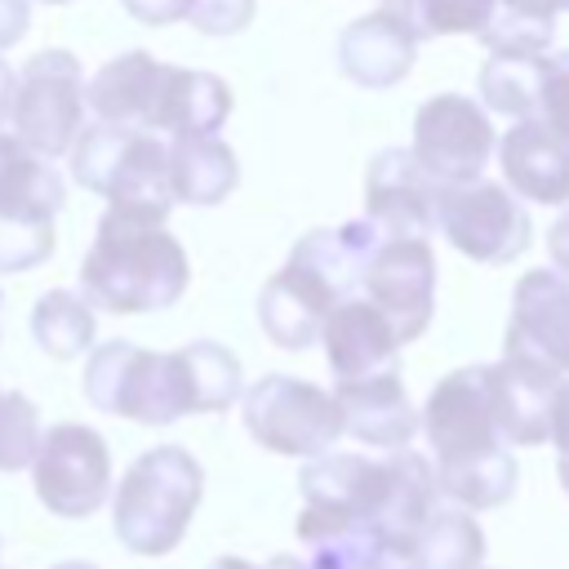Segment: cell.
Returning <instances> with one entry per match:
<instances>
[{"label":"cell","instance_id":"7402d4cb","mask_svg":"<svg viewBox=\"0 0 569 569\" xmlns=\"http://www.w3.org/2000/svg\"><path fill=\"white\" fill-rule=\"evenodd\" d=\"M387 236L369 222V218H351V222H338V227H316L307 231L289 258L307 262L311 271H320L342 298H356V284L365 280V267L369 258L378 253Z\"/></svg>","mask_w":569,"mask_h":569},{"label":"cell","instance_id":"d6986e66","mask_svg":"<svg viewBox=\"0 0 569 569\" xmlns=\"http://www.w3.org/2000/svg\"><path fill=\"white\" fill-rule=\"evenodd\" d=\"M231 116V84L213 71L196 67H164L156 107L147 120V133H169L173 138H218V129Z\"/></svg>","mask_w":569,"mask_h":569},{"label":"cell","instance_id":"4316f807","mask_svg":"<svg viewBox=\"0 0 569 569\" xmlns=\"http://www.w3.org/2000/svg\"><path fill=\"white\" fill-rule=\"evenodd\" d=\"M538 93H542V58H507V53L485 58L480 67L485 107L511 120H538Z\"/></svg>","mask_w":569,"mask_h":569},{"label":"cell","instance_id":"e0dca14e","mask_svg":"<svg viewBox=\"0 0 569 569\" xmlns=\"http://www.w3.org/2000/svg\"><path fill=\"white\" fill-rule=\"evenodd\" d=\"M418 58V31L396 9H373L356 18L338 40L342 76L365 89H391L413 71Z\"/></svg>","mask_w":569,"mask_h":569},{"label":"cell","instance_id":"74e56055","mask_svg":"<svg viewBox=\"0 0 569 569\" xmlns=\"http://www.w3.org/2000/svg\"><path fill=\"white\" fill-rule=\"evenodd\" d=\"M547 253H551V262H556L551 271L569 280V209L551 222V231H547Z\"/></svg>","mask_w":569,"mask_h":569},{"label":"cell","instance_id":"cb8c5ba5","mask_svg":"<svg viewBox=\"0 0 569 569\" xmlns=\"http://www.w3.org/2000/svg\"><path fill=\"white\" fill-rule=\"evenodd\" d=\"M409 569H485V529L471 511L436 507L409 551Z\"/></svg>","mask_w":569,"mask_h":569},{"label":"cell","instance_id":"9c48e42d","mask_svg":"<svg viewBox=\"0 0 569 569\" xmlns=\"http://www.w3.org/2000/svg\"><path fill=\"white\" fill-rule=\"evenodd\" d=\"M493 147H498V138H493V124H489L485 107H476L462 93H436L413 116V147H409V156L440 187L476 182L485 173Z\"/></svg>","mask_w":569,"mask_h":569},{"label":"cell","instance_id":"8992f818","mask_svg":"<svg viewBox=\"0 0 569 569\" xmlns=\"http://www.w3.org/2000/svg\"><path fill=\"white\" fill-rule=\"evenodd\" d=\"M13 138L53 160L71 151L84 129V67L71 49H40L27 58L9 102Z\"/></svg>","mask_w":569,"mask_h":569},{"label":"cell","instance_id":"83f0119b","mask_svg":"<svg viewBox=\"0 0 569 569\" xmlns=\"http://www.w3.org/2000/svg\"><path fill=\"white\" fill-rule=\"evenodd\" d=\"M129 138H133V129H120V124H84L80 138L71 142V178L84 191L107 196L120 173V160L129 151Z\"/></svg>","mask_w":569,"mask_h":569},{"label":"cell","instance_id":"f35d334b","mask_svg":"<svg viewBox=\"0 0 569 569\" xmlns=\"http://www.w3.org/2000/svg\"><path fill=\"white\" fill-rule=\"evenodd\" d=\"M13 84H18V76H13V67L0 58V124L9 120V102H13Z\"/></svg>","mask_w":569,"mask_h":569},{"label":"cell","instance_id":"836d02e7","mask_svg":"<svg viewBox=\"0 0 569 569\" xmlns=\"http://www.w3.org/2000/svg\"><path fill=\"white\" fill-rule=\"evenodd\" d=\"M556 445V476H560V489L569 493V378L560 382L556 391V409H551V440Z\"/></svg>","mask_w":569,"mask_h":569},{"label":"cell","instance_id":"8d00e7d4","mask_svg":"<svg viewBox=\"0 0 569 569\" xmlns=\"http://www.w3.org/2000/svg\"><path fill=\"white\" fill-rule=\"evenodd\" d=\"M498 9L520 13V18H538V22H556L569 9V0H498Z\"/></svg>","mask_w":569,"mask_h":569},{"label":"cell","instance_id":"e575fe53","mask_svg":"<svg viewBox=\"0 0 569 569\" xmlns=\"http://www.w3.org/2000/svg\"><path fill=\"white\" fill-rule=\"evenodd\" d=\"M124 9L138 22H147V27H169V22H182L187 18L191 0H124Z\"/></svg>","mask_w":569,"mask_h":569},{"label":"cell","instance_id":"1f68e13d","mask_svg":"<svg viewBox=\"0 0 569 569\" xmlns=\"http://www.w3.org/2000/svg\"><path fill=\"white\" fill-rule=\"evenodd\" d=\"M538 120L569 138V49L542 58V93H538Z\"/></svg>","mask_w":569,"mask_h":569},{"label":"cell","instance_id":"3957f363","mask_svg":"<svg viewBox=\"0 0 569 569\" xmlns=\"http://www.w3.org/2000/svg\"><path fill=\"white\" fill-rule=\"evenodd\" d=\"M204 498V467L182 445H156L111 489V529L133 556H169Z\"/></svg>","mask_w":569,"mask_h":569},{"label":"cell","instance_id":"52a82bcc","mask_svg":"<svg viewBox=\"0 0 569 569\" xmlns=\"http://www.w3.org/2000/svg\"><path fill=\"white\" fill-rule=\"evenodd\" d=\"M31 485L44 511L84 520L111 498V449L84 422H58L40 431L31 458Z\"/></svg>","mask_w":569,"mask_h":569},{"label":"cell","instance_id":"484cf974","mask_svg":"<svg viewBox=\"0 0 569 569\" xmlns=\"http://www.w3.org/2000/svg\"><path fill=\"white\" fill-rule=\"evenodd\" d=\"M178 360H182L191 413H222L240 400L244 373H240V360L222 342H209V338L187 342V347H178Z\"/></svg>","mask_w":569,"mask_h":569},{"label":"cell","instance_id":"ee69618b","mask_svg":"<svg viewBox=\"0 0 569 569\" xmlns=\"http://www.w3.org/2000/svg\"><path fill=\"white\" fill-rule=\"evenodd\" d=\"M0 316H4V302H0Z\"/></svg>","mask_w":569,"mask_h":569},{"label":"cell","instance_id":"44dd1931","mask_svg":"<svg viewBox=\"0 0 569 569\" xmlns=\"http://www.w3.org/2000/svg\"><path fill=\"white\" fill-rule=\"evenodd\" d=\"M67 200V182L53 160L22 147L13 133H0V218L53 222Z\"/></svg>","mask_w":569,"mask_h":569},{"label":"cell","instance_id":"8fae6325","mask_svg":"<svg viewBox=\"0 0 569 569\" xmlns=\"http://www.w3.org/2000/svg\"><path fill=\"white\" fill-rule=\"evenodd\" d=\"M502 356L569 378V280L551 267H533L516 280Z\"/></svg>","mask_w":569,"mask_h":569},{"label":"cell","instance_id":"5bb4252c","mask_svg":"<svg viewBox=\"0 0 569 569\" xmlns=\"http://www.w3.org/2000/svg\"><path fill=\"white\" fill-rule=\"evenodd\" d=\"M565 378L525 365V360H498L485 365V391H489V413L498 427V440L507 449L520 445H547L551 440V409H556V391Z\"/></svg>","mask_w":569,"mask_h":569},{"label":"cell","instance_id":"2e32d148","mask_svg":"<svg viewBox=\"0 0 569 569\" xmlns=\"http://www.w3.org/2000/svg\"><path fill=\"white\" fill-rule=\"evenodd\" d=\"M498 164L511 196L551 209L569 204V138H560L542 120H516L498 138Z\"/></svg>","mask_w":569,"mask_h":569},{"label":"cell","instance_id":"277c9868","mask_svg":"<svg viewBox=\"0 0 569 569\" xmlns=\"http://www.w3.org/2000/svg\"><path fill=\"white\" fill-rule=\"evenodd\" d=\"M84 396L93 409L142 422V427H169L191 413L178 351H147L124 338L89 351Z\"/></svg>","mask_w":569,"mask_h":569},{"label":"cell","instance_id":"30bf717a","mask_svg":"<svg viewBox=\"0 0 569 569\" xmlns=\"http://www.w3.org/2000/svg\"><path fill=\"white\" fill-rule=\"evenodd\" d=\"M365 302L387 320L396 342L427 333L436 311V253L431 240H382L365 267Z\"/></svg>","mask_w":569,"mask_h":569},{"label":"cell","instance_id":"d4e9b609","mask_svg":"<svg viewBox=\"0 0 569 569\" xmlns=\"http://www.w3.org/2000/svg\"><path fill=\"white\" fill-rule=\"evenodd\" d=\"M93 333H98V320H93V307L71 293V289H49L40 293V302L31 307V338L44 356L53 360H76L93 347Z\"/></svg>","mask_w":569,"mask_h":569},{"label":"cell","instance_id":"ffe728a7","mask_svg":"<svg viewBox=\"0 0 569 569\" xmlns=\"http://www.w3.org/2000/svg\"><path fill=\"white\" fill-rule=\"evenodd\" d=\"M160 71H164V62H156L147 49H129V53L111 58L84 84V111H93L98 124H120V129H142L147 133L156 89H160Z\"/></svg>","mask_w":569,"mask_h":569},{"label":"cell","instance_id":"4dcf8cb0","mask_svg":"<svg viewBox=\"0 0 569 569\" xmlns=\"http://www.w3.org/2000/svg\"><path fill=\"white\" fill-rule=\"evenodd\" d=\"M58 231L53 222H22V218H0V276L9 271H31L53 258Z\"/></svg>","mask_w":569,"mask_h":569},{"label":"cell","instance_id":"f546056e","mask_svg":"<svg viewBox=\"0 0 569 569\" xmlns=\"http://www.w3.org/2000/svg\"><path fill=\"white\" fill-rule=\"evenodd\" d=\"M40 445V413L22 391H0V471L31 467Z\"/></svg>","mask_w":569,"mask_h":569},{"label":"cell","instance_id":"d6a6232c","mask_svg":"<svg viewBox=\"0 0 569 569\" xmlns=\"http://www.w3.org/2000/svg\"><path fill=\"white\" fill-rule=\"evenodd\" d=\"M253 9H258V0H191L187 22L200 36H236L253 22Z\"/></svg>","mask_w":569,"mask_h":569},{"label":"cell","instance_id":"5b68a950","mask_svg":"<svg viewBox=\"0 0 569 569\" xmlns=\"http://www.w3.org/2000/svg\"><path fill=\"white\" fill-rule=\"evenodd\" d=\"M244 431L280 458H320L338 445L342 418L329 391L293 373H267L240 391Z\"/></svg>","mask_w":569,"mask_h":569},{"label":"cell","instance_id":"b9f144b4","mask_svg":"<svg viewBox=\"0 0 569 569\" xmlns=\"http://www.w3.org/2000/svg\"><path fill=\"white\" fill-rule=\"evenodd\" d=\"M405 4H409V0H387V9H396V13H400Z\"/></svg>","mask_w":569,"mask_h":569},{"label":"cell","instance_id":"ba28073f","mask_svg":"<svg viewBox=\"0 0 569 569\" xmlns=\"http://www.w3.org/2000/svg\"><path fill=\"white\" fill-rule=\"evenodd\" d=\"M436 227L445 231V240L462 258L489 262V267L520 258L529 249V236H533L525 204L489 178H476L462 187H440Z\"/></svg>","mask_w":569,"mask_h":569},{"label":"cell","instance_id":"603a6c76","mask_svg":"<svg viewBox=\"0 0 569 569\" xmlns=\"http://www.w3.org/2000/svg\"><path fill=\"white\" fill-rule=\"evenodd\" d=\"M240 182V160L222 138H173L169 142V196L178 204H222Z\"/></svg>","mask_w":569,"mask_h":569},{"label":"cell","instance_id":"7c38bea8","mask_svg":"<svg viewBox=\"0 0 569 569\" xmlns=\"http://www.w3.org/2000/svg\"><path fill=\"white\" fill-rule=\"evenodd\" d=\"M440 182L422 173L409 147H387L365 169V218L387 240H431Z\"/></svg>","mask_w":569,"mask_h":569},{"label":"cell","instance_id":"6da1fadb","mask_svg":"<svg viewBox=\"0 0 569 569\" xmlns=\"http://www.w3.org/2000/svg\"><path fill=\"white\" fill-rule=\"evenodd\" d=\"M418 431H427L440 498H449L458 511H493L511 502L520 467L516 453L498 440L485 365H462L445 373L418 413Z\"/></svg>","mask_w":569,"mask_h":569},{"label":"cell","instance_id":"f1b7e54d","mask_svg":"<svg viewBox=\"0 0 569 569\" xmlns=\"http://www.w3.org/2000/svg\"><path fill=\"white\" fill-rule=\"evenodd\" d=\"M405 22L422 36H480L493 18V0H409Z\"/></svg>","mask_w":569,"mask_h":569},{"label":"cell","instance_id":"ac0fdd59","mask_svg":"<svg viewBox=\"0 0 569 569\" xmlns=\"http://www.w3.org/2000/svg\"><path fill=\"white\" fill-rule=\"evenodd\" d=\"M325 360L333 382H360V378H378V373H400V342L387 329V320L365 302V298H347L329 311L325 329Z\"/></svg>","mask_w":569,"mask_h":569},{"label":"cell","instance_id":"ab89813d","mask_svg":"<svg viewBox=\"0 0 569 569\" xmlns=\"http://www.w3.org/2000/svg\"><path fill=\"white\" fill-rule=\"evenodd\" d=\"M204 569H262V565H253V560H240V556H218V560H209Z\"/></svg>","mask_w":569,"mask_h":569},{"label":"cell","instance_id":"9a60e30c","mask_svg":"<svg viewBox=\"0 0 569 569\" xmlns=\"http://www.w3.org/2000/svg\"><path fill=\"white\" fill-rule=\"evenodd\" d=\"M333 405L342 418V436H351L356 445L396 453L409 449L418 436V409L400 382V373H378V378H360V382H333Z\"/></svg>","mask_w":569,"mask_h":569},{"label":"cell","instance_id":"7a4b0ae2","mask_svg":"<svg viewBox=\"0 0 569 569\" xmlns=\"http://www.w3.org/2000/svg\"><path fill=\"white\" fill-rule=\"evenodd\" d=\"M191 262L178 236L164 222L124 218L116 209L102 213L93 244L80 262V298L93 311L111 316H147L164 311L187 293Z\"/></svg>","mask_w":569,"mask_h":569},{"label":"cell","instance_id":"60d3db41","mask_svg":"<svg viewBox=\"0 0 569 569\" xmlns=\"http://www.w3.org/2000/svg\"><path fill=\"white\" fill-rule=\"evenodd\" d=\"M53 569H98V565H89V560H58Z\"/></svg>","mask_w":569,"mask_h":569},{"label":"cell","instance_id":"4fadbf2b","mask_svg":"<svg viewBox=\"0 0 569 569\" xmlns=\"http://www.w3.org/2000/svg\"><path fill=\"white\" fill-rule=\"evenodd\" d=\"M338 302H347V298L320 271L289 258L258 293V325L276 347L307 351L311 342H320V329Z\"/></svg>","mask_w":569,"mask_h":569},{"label":"cell","instance_id":"d590c367","mask_svg":"<svg viewBox=\"0 0 569 569\" xmlns=\"http://www.w3.org/2000/svg\"><path fill=\"white\" fill-rule=\"evenodd\" d=\"M31 27V0H0V49L18 44Z\"/></svg>","mask_w":569,"mask_h":569},{"label":"cell","instance_id":"7bdbcfd3","mask_svg":"<svg viewBox=\"0 0 569 569\" xmlns=\"http://www.w3.org/2000/svg\"><path fill=\"white\" fill-rule=\"evenodd\" d=\"M40 4H71V0H40Z\"/></svg>","mask_w":569,"mask_h":569}]
</instances>
